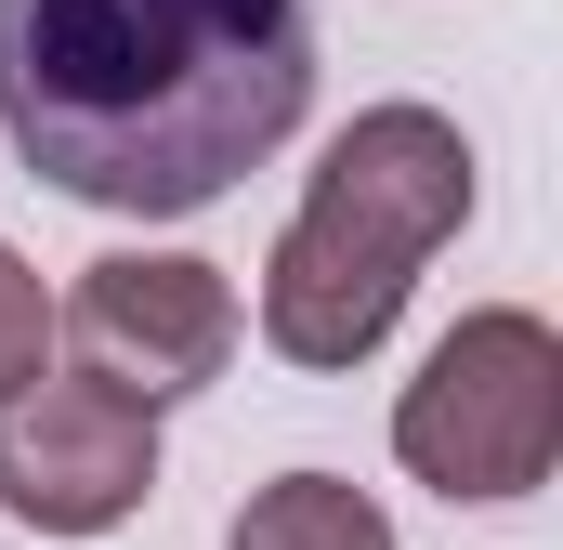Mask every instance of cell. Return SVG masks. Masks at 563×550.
I'll return each instance as SVG.
<instances>
[{
  "instance_id": "obj_7",
  "label": "cell",
  "mask_w": 563,
  "mask_h": 550,
  "mask_svg": "<svg viewBox=\"0 0 563 550\" xmlns=\"http://www.w3.org/2000/svg\"><path fill=\"white\" fill-rule=\"evenodd\" d=\"M40 354H53V288L0 250V394H26V381H40Z\"/></svg>"
},
{
  "instance_id": "obj_6",
  "label": "cell",
  "mask_w": 563,
  "mask_h": 550,
  "mask_svg": "<svg viewBox=\"0 0 563 550\" xmlns=\"http://www.w3.org/2000/svg\"><path fill=\"white\" fill-rule=\"evenodd\" d=\"M223 550H394V525H380V498L341 485V472H276V485L223 525Z\"/></svg>"
},
{
  "instance_id": "obj_3",
  "label": "cell",
  "mask_w": 563,
  "mask_h": 550,
  "mask_svg": "<svg viewBox=\"0 0 563 550\" xmlns=\"http://www.w3.org/2000/svg\"><path fill=\"white\" fill-rule=\"evenodd\" d=\"M394 459L432 498H525L563 459V341L551 315L485 301L420 354V381L394 394Z\"/></svg>"
},
{
  "instance_id": "obj_1",
  "label": "cell",
  "mask_w": 563,
  "mask_h": 550,
  "mask_svg": "<svg viewBox=\"0 0 563 550\" xmlns=\"http://www.w3.org/2000/svg\"><path fill=\"white\" fill-rule=\"evenodd\" d=\"M314 106V0H0V132L79 197L184 223Z\"/></svg>"
},
{
  "instance_id": "obj_2",
  "label": "cell",
  "mask_w": 563,
  "mask_h": 550,
  "mask_svg": "<svg viewBox=\"0 0 563 550\" xmlns=\"http://www.w3.org/2000/svg\"><path fill=\"white\" fill-rule=\"evenodd\" d=\"M459 223H472V132L445 106H367L354 132H328L263 263V341L288 367H367Z\"/></svg>"
},
{
  "instance_id": "obj_5",
  "label": "cell",
  "mask_w": 563,
  "mask_h": 550,
  "mask_svg": "<svg viewBox=\"0 0 563 550\" xmlns=\"http://www.w3.org/2000/svg\"><path fill=\"white\" fill-rule=\"evenodd\" d=\"M157 485V407L106 381H26L0 394V512L40 538H119Z\"/></svg>"
},
{
  "instance_id": "obj_4",
  "label": "cell",
  "mask_w": 563,
  "mask_h": 550,
  "mask_svg": "<svg viewBox=\"0 0 563 550\" xmlns=\"http://www.w3.org/2000/svg\"><path fill=\"white\" fill-rule=\"evenodd\" d=\"M53 328L79 341V381H106L132 407H170V394H197V381L236 367L250 315H236L223 263H197V250H106V263H79Z\"/></svg>"
}]
</instances>
